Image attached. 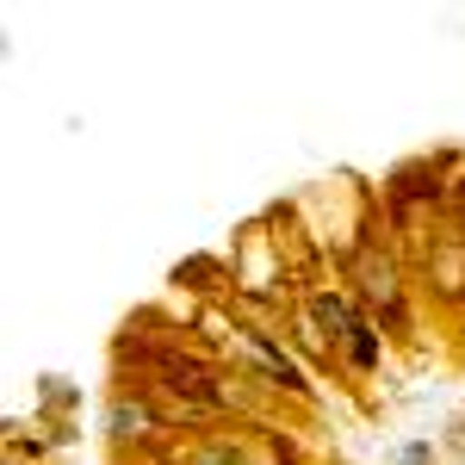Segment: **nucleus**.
I'll list each match as a JSON object with an SVG mask.
<instances>
[{"label": "nucleus", "instance_id": "obj_1", "mask_svg": "<svg viewBox=\"0 0 465 465\" xmlns=\"http://www.w3.org/2000/svg\"><path fill=\"white\" fill-rule=\"evenodd\" d=\"M335 273H341V286L354 292L360 311H372V317H379V329H385L391 341H416V311H410V261H403V249L391 242L385 212L372 217V230H366L354 249L335 261Z\"/></svg>", "mask_w": 465, "mask_h": 465}, {"label": "nucleus", "instance_id": "obj_2", "mask_svg": "<svg viewBox=\"0 0 465 465\" xmlns=\"http://www.w3.org/2000/svg\"><path fill=\"white\" fill-rule=\"evenodd\" d=\"M230 354L236 366L249 372L261 391L273 397V403H298V410H311L317 403V385H311V366L292 354V341L280 329H254V322H236V341H230Z\"/></svg>", "mask_w": 465, "mask_h": 465}, {"label": "nucleus", "instance_id": "obj_3", "mask_svg": "<svg viewBox=\"0 0 465 465\" xmlns=\"http://www.w3.org/2000/svg\"><path fill=\"white\" fill-rule=\"evenodd\" d=\"M106 440L118 460H131V453H149V447H174L180 434L168 422V410L149 391H112L106 397Z\"/></svg>", "mask_w": 465, "mask_h": 465}, {"label": "nucleus", "instance_id": "obj_4", "mask_svg": "<svg viewBox=\"0 0 465 465\" xmlns=\"http://www.w3.org/2000/svg\"><path fill=\"white\" fill-rule=\"evenodd\" d=\"M410 273L422 280V292H429L440 311H465V236L453 230V217H447V230L429 242V254L410 261Z\"/></svg>", "mask_w": 465, "mask_h": 465}, {"label": "nucleus", "instance_id": "obj_5", "mask_svg": "<svg viewBox=\"0 0 465 465\" xmlns=\"http://www.w3.org/2000/svg\"><path fill=\"white\" fill-rule=\"evenodd\" d=\"M168 286L193 292V298H205V304H223V311H230V298H236V267H230V254H186V261H174Z\"/></svg>", "mask_w": 465, "mask_h": 465}, {"label": "nucleus", "instance_id": "obj_6", "mask_svg": "<svg viewBox=\"0 0 465 465\" xmlns=\"http://www.w3.org/2000/svg\"><path fill=\"white\" fill-rule=\"evenodd\" d=\"M379 366H385V329H379L372 311H360L354 329H348V341H341V372H348V379H372Z\"/></svg>", "mask_w": 465, "mask_h": 465}, {"label": "nucleus", "instance_id": "obj_7", "mask_svg": "<svg viewBox=\"0 0 465 465\" xmlns=\"http://www.w3.org/2000/svg\"><path fill=\"white\" fill-rule=\"evenodd\" d=\"M74 410H81V385L63 379V372H44L37 379V429L44 422H69Z\"/></svg>", "mask_w": 465, "mask_h": 465}, {"label": "nucleus", "instance_id": "obj_8", "mask_svg": "<svg viewBox=\"0 0 465 465\" xmlns=\"http://www.w3.org/2000/svg\"><path fill=\"white\" fill-rule=\"evenodd\" d=\"M391 465H434V447H429V440H410V447H403Z\"/></svg>", "mask_w": 465, "mask_h": 465}]
</instances>
